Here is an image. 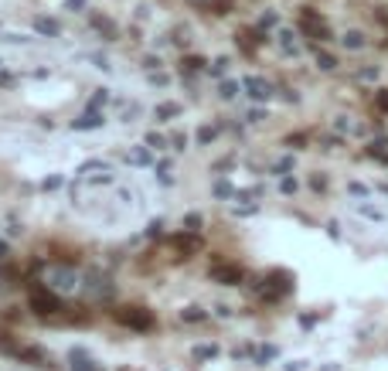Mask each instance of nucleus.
Returning <instances> with one entry per match:
<instances>
[{
  "label": "nucleus",
  "mask_w": 388,
  "mask_h": 371,
  "mask_svg": "<svg viewBox=\"0 0 388 371\" xmlns=\"http://www.w3.org/2000/svg\"><path fill=\"white\" fill-rule=\"evenodd\" d=\"M116 317H119V324L137 327V330H150V327H153V317H150V310H143V306H123Z\"/></svg>",
  "instance_id": "obj_1"
},
{
  "label": "nucleus",
  "mask_w": 388,
  "mask_h": 371,
  "mask_svg": "<svg viewBox=\"0 0 388 371\" xmlns=\"http://www.w3.org/2000/svg\"><path fill=\"white\" fill-rule=\"evenodd\" d=\"M300 24H303V31H307L310 38H317V41H327V38H331L327 24L320 21L317 11H310V7H303V14H300Z\"/></svg>",
  "instance_id": "obj_2"
},
{
  "label": "nucleus",
  "mask_w": 388,
  "mask_h": 371,
  "mask_svg": "<svg viewBox=\"0 0 388 371\" xmlns=\"http://www.w3.org/2000/svg\"><path fill=\"white\" fill-rule=\"evenodd\" d=\"M211 280L215 283H225V286H239L242 280H245V272L239 269V266H211Z\"/></svg>",
  "instance_id": "obj_3"
},
{
  "label": "nucleus",
  "mask_w": 388,
  "mask_h": 371,
  "mask_svg": "<svg viewBox=\"0 0 388 371\" xmlns=\"http://www.w3.org/2000/svg\"><path fill=\"white\" fill-rule=\"evenodd\" d=\"M31 310H35V314H55L58 310V296L55 293H45V290H35L31 293Z\"/></svg>",
  "instance_id": "obj_4"
},
{
  "label": "nucleus",
  "mask_w": 388,
  "mask_h": 371,
  "mask_svg": "<svg viewBox=\"0 0 388 371\" xmlns=\"http://www.w3.org/2000/svg\"><path fill=\"white\" fill-rule=\"evenodd\" d=\"M48 283H51L55 290H65V293L79 286V280H75V272H72V269H51V272H48Z\"/></svg>",
  "instance_id": "obj_5"
},
{
  "label": "nucleus",
  "mask_w": 388,
  "mask_h": 371,
  "mask_svg": "<svg viewBox=\"0 0 388 371\" xmlns=\"http://www.w3.org/2000/svg\"><path fill=\"white\" fill-rule=\"evenodd\" d=\"M72 371H99V364L85 351H72Z\"/></svg>",
  "instance_id": "obj_6"
},
{
  "label": "nucleus",
  "mask_w": 388,
  "mask_h": 371,
  "mask_svg": "<svg viewBox=\"0 0 388 371\" xmlns=\"http://www.w3.org/2000/svg\"><path fill=\"white\" fill-rule=\"evenodd\" d=\"M245 89H249L252 99H269V85H266L263 79H255V75H249V79H245Z\"/></svg>",
  "instance_id": "obj_7"
},
{
  "label": "nucleus",
  "mask_w": 388,
  "mask_h": 371,
  "mask_svg": "<svg viewBox=\"0 0 388 371\" xmlns=\"http://www.w3.org/2000/svg\"><path fill=\"white\" fill-rule=\"evenodd\" d=\"M106 119L99 113H85L82 116V119H75V123H72V130H95V126H103Z\"/></svg>",
  "instance_id": "obj_8"
},
{
  "label": "nucleus",
  "mask_w": 388,
  "mask_h": 371,
  "mask_svg": "<svg viewBox=\"0 0 388 371\" xmlns=\"http://www.w3.org/2000/svg\"><path fill=\"white\" fill-rule=\"evenodd\" d=\"M174 245L181 249V252H184V259H187L191 252H198V249H201V242H198L194 235H177V238H174Z\"/></svg>",
  "instance_id": "obj_9"
},
{
  "label": "nucleus",
  "mask_w": 388,
  "mask_h": 371,
  "mask_svg": "<svg viewBox=\"0 0 388 371\" xmlns=\"http://www.w3.org/2000/svg\"><path fill=\"white\" fill-rule=\"evenodd\" d=\"M181 320H187V324H201V320H208V314L201 310V306H187V310H181Z\"/></svg>",
  "instance_id": "obj_10"
},
{
  "label": "nucleus",
  "mask_w": 388,
  "mask_h": 371,
  "mask_svg": "<svg viewBox=\"0 0 388 371\" xmlns=\"http://www.w3.org/2000/svg\"><path fill=\"white\" fill-rule=\"evenodd\" d=\"M35 27H38L41 34H51V38L58 34V24H55V21H48V17H38V21H35Z\"/></svg>",
  "instance_id": "obj_11"
},
{
  "label": "nucleus",
  "mask_w": 388,
  "mask_h": 371,
  "mask_svg": "<svg viewBox=\"0 0 388 371\" xmlns=\"http://www.w3.org/2000/svg\"><path fill=\"white\" fill-rule=\"evenodd\" d=\"M215 354H218L215 344H201V348H194V358H198V361H208V358H215Z\"/></svg>",
  "instance_id": "obj_12"
},
{
  "label": "nucleus",
  "mask_w": 388,
  "mask_h": 371,
  "mask_svg": "<svg viewBox=\"0 0 388 371\" xmlns=\"http://www.w3.org/2000/svg\"><path fill=\"white\" fill-rule=\"evenodd\" d=\"M317 65L324 68V72H331V68H337V58L327 55V51H317Z\"/></svg>",
  "instance_id": "obj_13"
},
{
  "label": "nucleus",
  "mask_w": 388,
  "mask_h": 371,
  "mask_svg": "<svg viewBox=\"0 0 388 371\" xmlns=\"http://www.w3.org/2000/svg\"><path fill=\"white\" fill-rule=\"evenodd\" d=\"M177 113H181V106H174V102H164V106L157 109V119H171V116H177Z\"/></svg>",
  "instance_id": "obj_14"
},
{
  "label": "nucleus",
  "mask_w": 388,
  "mask_h": 371,
  "mask_svg": "<svg viewBox=\"0 0 388 371\" xmlns=\"http://www.w3.org/2000/svg\"><path fill=\"white\" fill-rule=\"evenodd\" d=\"M276 354H279V351H276L273 344H269V348H259V354H255V364H266V361H273Z\"/></svg>",
  "instance_id": "obj_15"
},
{
  "label": "nucleus",
  "mask_w": 388,
  "mask_h": 371,
  "mask_svg": "<svg viewBox=\"0 0 388 371\" xmlns=\"http://www.w3.org/2000/svg\"><path fill=\"white\" fill-rule=\"evenodd\" d=\"M344 45H347V48H365V38H361L358 31H347V34H344Z\"/></svg>",
  "instance_id": "obj_16"
},
{
  "label": "nucleus",
  "mask_w": 388,
  "mask_h": 371,
  "mask_svg": "<svg viewBox=\"0 0 388 371\" xmlns=\"http://www.w3.org/2000/svg\"><path fill=\"white\" fill-rule=\"evenodd\" d=\"M286 170H293V157H283L273 164V174H286Z\"/></svg>",
  "instance_id": "obj_17"
},
{
  "label": "nucleus",
  "mask_w": 388,
  "mask_h": 371,
  "mask_svg": "<svg viewBox=\"0 0 388 371\" xmlns=\"http://www.w3.org/2000/svg\"><path fill=\"white\" fill-rule=\"evenodd\" d=\"M198 140H201V143H211V140H215V130H211V126H201V130H198Z\"/></svg>",
  "instance_id": "obj_18"
},
{
  "label": "nucleus",
  "mask_w": 388,
  "mask_h": 371,
  "mask_svg": "<svg viewBox=\"0 0 388 371\" xmlns=\"http://www.w3.org/2000/svg\"><path fill=\"white\" fill-rule=\"evenodd\" d=\"M215 194H218V198H229V194H232V184H229V180H218V184H215Z\"/></svg>",
  "instance_id": "obj_19"
},
{
  "label": "nucleus",
  "mask_w": 388,
  "mask_h": 371,
  "mask_svg": "<svg viewBox=\"0 0 388 371\" xmlns=\"http://www.w3.org/2000/svg\"><path fill=\"white\" fill-rule=\"evenodd\" d=\"M147 160H150L147 150H133V153H130V164H147Z\"/></svg>",
  "instance_id": "obj_20"
},
{
  "label": "nucleus",
  "mask_w": 388,
  "mask_h": 371,
  "mask_svg": "<svg viewBox=\"0 0 388 371\" xmlns=\"http://www.w3.org/2000/svg\"><path fill=\"white\" fill-rule=\"evenodd\" d=\"M164 143H167V140H164V136H157V133H150V136H147V146H153V150H160Z\"/></svg>",
  "instance_id": "obj_21"
},
{
  "label": "nucleus",
  "mask_w": 388,
  "mask_h": 371,
  "mask_svg": "<svg viewBox=\"0 0 388 371\" xmlns=\"http://www.w3.org/2000/svg\"><path fill=\"white\" fill-rule=\"evenodd\" d=\"M184 225H187V232H198V225H201V214H187V222H184Z\"/></svg>",
  "instance_id": "obj_22"
},
{
  "label": "nucleus",
  "mask_w": 388,
  "mask_h": 371,
  "mask_svg": "<svg viewBox=\"0 0 388 371\" xmlns=\"http://www.w3.org/2000/svg\"><path fill=\"white\" fill-rule=\"evenodd\" d=\"M378 109H381V113H388V89L378 92Z\"/></svg>",
  "instance_id": "obj_23"
},
{
  "label": "nucleus",
  "mask_w": 388,
  "mask_h": 371,
  "mask_svg": "<svg viewBox=\"0 0 388 371\" xmlns=\"http://www.w3.org/2000/svg\"><path fill=\"white\" fill-rule=\"evenodd\" d=\"M279 188H283L286 194H293V191H297V180H293V177H283V184H279Z\"/></svg>",
  "instance_id": "obj_24"
},
{
  "label": "nucleus",
  "mask_w": 388,
  "mask_h": 371,
  "mask_svg": "<svg viewBox=\"0 0 388 371\" xmlns=\"http://www.w3.org/2000/svg\"><path fill=\"white\" fill-rule=\"evenodd\" d=\"M235 92H239V89H235V85H232V82H225V85H221V96H225V99H232V96H235Z\"/></svg>",
  "instance_id": "obj_25"
},
{
  "label": "nucleus",
  "mask_w": 388,
  "mask_h": 371,
  "mask_svg": "<svg viewBox=\"0 0 388 371\" xmlns=\"http://www.w3.org/2000/svg\"><path fill=\"white\" fill-rule=\"evenodd\" d=\"M310 184H313V188H317V191H324V188H327V180L320 177V174H317V177H310Z\"/></svg>",
  "instance_id": "obj_26"
},
{
  "label": "nucleus",
  "mask_w": 388,
  "mask_h": 371,
  "mask_svg": "<svg viewBox=\"0 0 388 371\" xmlns=\"http://www.w3.org/2000/svg\"><path fill=\"white\" fill-rule=\"evenodd\" d=\"M58 184H61V177H48V180H45V191H55Z\"/></svg>",
  "instance_id": "obj_27"
},
{
  "label": "nucleus",
  "mask_w": 388,
  "mask_h": 371,
  "mask_svg": "<svg viewBox=\"0 0 388 371\" xmlns=\"http://www.w3.org/2000/svg\"><path fill=\"white\" fill-rule=\"evenodd\" d=\"M225 68H229V61H225V58H218V61H215V75H221Z\"/></svg>",
  "instance_id": "obj_28"
},
{
  "label": "nucleus",
  "mask_w": 388,
  "mask_h": 371,
  "mask_svg": "<svg viewBox=\"0 0 388 371\" xmlns=\"http://www.w3.org/2000/svg\"><path fill=\"white\" fill-rule=\"evenodd\" d=\"M4 252H7V245H4V242H0V259H4Z\"/></svg>",
  "instance_id": "obj_29"
}]
</instances>
